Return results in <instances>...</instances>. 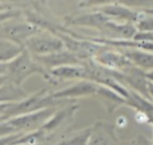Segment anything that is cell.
I'll use <instances>...</instances> for the list:
<instances>
[{"label":"cell","instance_id":"obj_6","mask_svg":"<svg viewBox=\"0 0 153 145\" xmlns=\"http://www.w3.org/2000/svg\"><path fill=\"white\" fill-rule=\"evenodd\" d=\"M35 58L48 72L58 67L69 66V65H82L81 59L67 49L47 55V56H40Z\"/></svg>","mask_w":153,"mask_h":145},{"label":"cell","instance_id":"obj_15","mask_svg":"<svg viewBox=\"0 0 153 145\" xmlns=\"http://www.w3.org/2000/svg\"><path fill=\"white\" fill-rule=\"evenodd\" d=\"M29 95L22 89V86H17L13 83L1 79V102L21 101Z\"/></svg>","mask_w":153,"mask_h":145},{"label":"cell","instance_id":"obj_21","mask_svg":"<svg viewBox=\"0 0 153 145\" xmlns=\"http://www.w3.org/2000/svg\"><path fill=\"white\" fill-rule=\"evenodd\" d=\"M146 75H147V79L150 81V82L153 83V70L152 71H148L146 72Z\"/></svg>","mask_w":153,"mask_h":145},{"label":"cell","instance_id":"obj_23","mask_svg":"<svg viewBox=\"0 0 153 145\" xmlns=\"http://www.w3.org/2000/svg\"><path fill=\"white\" fill-rule=\"evenodd\" d=\"M124 145H137L136 142H131V143H128V144H124Z\"/></svg>","mask_w":153,"mask_h":145},{"label":"cell","instance_id":"obj_19","mask_svg":"<svg viewBox=\"0 0 153 145\" xmlns=\"http://www.w3.org/2000/svg\"><path fill=\"white\" fill-rule=\"evenodd\" d=\"M138 32H149L153 33V14L146 11L140 12L139 17L135 23Z\"/></svg>","mask_w":153,"mask_h":145},{"label":"cell","instance_id":"obj_10","mask_svg":"<svg viewBox=\"0 0 153 145\" xmlns=\"http://www.w3.org/2000/svg\"><path fill=\"white\" fill-rule=\"evenodd\" d=\"M88 145H119L113 127L98 121L92 127Z\"/></svg>","mask_w":153,"mask_h":145},{"label":"cell","instance_id":"obj_5","mask_svg":"<svg viewBox=\"0 0 153 145\" xmlns=\"http://www.w3.org/2000/svg\"><path fill=\"white\" fill-rule=\"evenodd\" d=\"M25 49L35 57L47 56L65 49V43L56 35H44L39 32L25 43Z\"/></svg>","mask_w":153,"mask_h":145},{"label":"cell","instance_id":"obj_9","mask_svg":"<svg viewBox=\"0 0 153 145\" xmlns=\"http://www.w3.org/2000/svg\"><path fill=\"white\" fill-rule=\"evenodd\" d=\"M51 83L54 79H88L90 81V72L86 65H69L55 68L49 71Z\"/></svg>","mask_w":153,"mask_h":145},{"label":"cell","instance_id":"obj_26","mask_svg":"<svg viewBox=\"0 0 153 145\" xmlns=\"http://www.w3.org/2000/svg\"><path fill=\"white\" fill-rule=\"evenodd\" d=\"M152 53H153V52H152Z\"/></svg>","mask_w":153,"mask_h":145},{"label":"cell","instance_id":"obj_16","mask_svg":"<svg viewBox=\"0 0 153 145\" xmlns=\"http://www.w3.org/2000/svg\"><path fill=\"white\" fill-rule=\"evenodd\" d=\"M109 21H111L109 17L106 16L104 13L97 11L94 12V13L84 14V15H80V16L74 17V18L70 19V24L104 28Z\"/></svg>","mask_w":153,"mask_h":145},{"label":"cell","instance_id":"obj_13","mask_svg":"<svg viewBox=\"0 0 153 145\" xmlns=\"http://www.w3.org/2000/svg\"><path fill=\"white\" fill-rule=\"evenodd\" d=\"M123 54L128 58L135 67L141 69L145 72L153 70V53L137 49H126Z\"/></svg>","mask_w":153,"mask_h":145},{"label":"cell","instance_id":"obj_7","mask_svg":"<svg viewBox=\"0 0 153 145\" xmlns=\"http://www.w3.org/2000/svg\"><path fill=\"white\" fill-rule=\"evenodd\" d=\"M93 60L105 68L118 72H124L125 70L134 66L123 53L113 52L110 49L100 51L93 58Z\"/></svg>","mask_w":153,"mask_h":145},{"label":"cell","instance_id":"obj_22","mask_svg":"<svg viewBox=\"0 0 153 145\" xmlns=\"http://www.w3.org/2000/svg\"><path fill=\"white\" fill-rule=\"evenodd\" d=\"M143 11L148 12V13H150V14H153V8H150V9H146V10H143Z\"/></svg>","mask_w":153,"mask_h":145},{"label":"cell","instance_id":"obj_3","mask_svg":"<svg viewBox=\"0 0 153 145\" xmlns=\"http://www.w3.org/2000/svg\"><path fill=\"white\" fill-rule=\"evenodd\" d=\"M55 112L56 111L54 107H48L37 112L15 116L6 121H1V137L38 130L52 117Z\"/></svg>","mask_w":153,"mask_h":145},{"label":"cell","instance_id":"obj_14","mask_svg":"<svg viewBox=\"0 0 153 145\" xmlns=\"http://www.w3.org/2000/svg\"><path fill=\"white\" fill-rule=\"evenodd\" d=\"M76 109H78V105H71V107H66V109L60 110V111H56L52 117L50 118L40 129L43 130V132L47 135L52 133L56 129L59 128L62 125H64L67 121V119H71L74 117V114L76 113Z\"/></svg>","mask_w":153,"mask_h":145},{"label":"cell","instance_id":"obj_4","mask_svg":"<svg viewBox=\"0 0 153 145\" xmlns=\"http://www.w3.org/2000/svg\"><path fill=\"white\" fill-rule=\"evenodd\" d=\"M42 28L30 22H19V21H7L1 25V39H7L10 41L25 47V43L37 33L41 32Z\"/></svg>","mask_w":153,"mask_h":145},{"label":"cell","instance_id":"obj_12","mask_svg":"<svg viewBox=\"0 0 153 145\" xmlns=\"http://www.w3.org/2000/svg\"><path fill=\"white\" fill-rule=\"evenodd\" d=\"M108 33L112 35V40H134L137 28L134 23H118L109 21L104 27Z\"/></svg>","mask_w":153,"mask_h":145},{"label":"cell","instance_id":"obj_17","mask_svg":"<svg viewBox=\"0 0 153 145\" xmlns=\"http://www.w3.org/2000/svg\"><path fill=\"white\" fill-rule=\"evenodd\" d=\"M125 103L135 107L148 116V118H153V101L145 98L134 91H129L128 97L125 99Z\"/></svg>","mask_w":153,"mask_h":145},{"label":"cell","instance_id":"obj_1","mask_svg":"<svg viewBox=\"0 0 153 145\" xmlns=\"http://www.w3.org/2000/svg\"><path fill=\"white\" fill-rule=\"evenodd\" d=\"M33 74H40L51 82L49 72L26 49L12 61L1 63V79L9 81L17 86H22L23 83Z\"/></svg>","mask_w":153,"mask_h":145},{"label":"cell","instance_id":"obj_20","mask_svg":"<svg viewBox=\"0 0 153 145\" xmlns=\"http://www.w3.org/2000/svg\"><path fill=\"white\" fill-rule=\"evenodd\" d=\"M148 88H149V93H150L151 98L153 100V83L149 81V84H148Z\"/></svg>","mask_w":153,"mask_h":145},{"label":"cell","instance_id":"obj_25","mask_svg":"<svg viewBox=\"0 0 153 145\" xmlns=\"http://www.w3.org/2000/svg\"><path fill=\"white\" fill-rule=\"evenodd\" d=\"M152 145H153V142H152Z\"/></svg>","mask_w":153,"mask_h":145},{"label":"cell","instance_id":"obj_18","mask_svg":"<svg viewBox=\"0 0 153 145\" xmlns=\"http://www.w3.org/2000/svg\"><path fill=\"white\" fill-rule=\"evenodd\" d=\"M25 47L15 43L13 41L7 40V39H1L0 42V59L1 63H6L9 61H12L19 55L24 52Z\"/></svg>","mask_w":153,"mask_h":145},{"label":"cell","instance_id":"obj_24","mask_svg":"<svg viewBox=\"0 0 153 145\" xmlns=\"http://www.w3.org/2000/svg\"><path fill=\"white\" fill-rule=\"evenodd\" d=\"M149 121H150V123H152V124H153V118H150V119H149Z\"/></svg>","mask_w":153,"mask_h":145},{"label":"cell","instance_id":"obj_8","mask_svg":"<svg viewBox=\"0 0 153 145\" xmlns=\"http://www.w3.org/2000/svg\"><path fill=\"white\" fill-rule=\"evenodd\" d=\"M99 84L88 81V79H81L74 83L68 88H64L62 91L52 93V97L56 100H64V99H72L78 97L90 96V95H97Z\"/></svg>","mask_w":153,"mask_h":145},{"label":"cell","instance_id":"obj_11","mask_svg":"<svg viewBox=\"0 0 153 145\" xmlns=\"http://www.w3.org/2000/svg\"><path fill=\"white\" fill-rule=\"evenodd\" d=\"M97 11L104 13L110 19H111V17H113L115 19H119V21H123L124 23H134V24L137 22L140 14V12H136L128 7H125L121 3L117 2L101 6Z\"/></svg>","mask_w":153,"mask_h":145},{"label":"cell","instance_id":"obj_2","mask_svg":"<svg viewBox=\"0 0 153 145\" xmlns=\"http://www.w3.org/2000/svg\"><path fill=\"white\" fill-rule=\"evenodd\" d=\"M57 103V100L52 97V93H49L47 89H41L29 95L21 101L1 102V121H6L19 115L53 107Z\"/></svg>","mask_w":153,"mask_h":145}]
</instances>
